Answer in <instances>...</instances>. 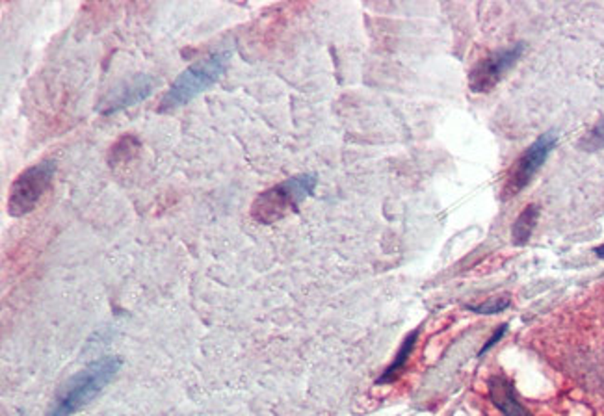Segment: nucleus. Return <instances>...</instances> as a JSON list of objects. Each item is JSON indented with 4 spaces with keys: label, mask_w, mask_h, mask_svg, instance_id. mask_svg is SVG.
<instances>
[{
    "label": "nucleus",
    "mask_w": 604,
    "mask_h": 416,
    "mask_svg": "<svg viewBox=\"0 0 604 416\" xmlns=\"http://www.w3.org/2000/svg\"><path fill=\"white\" fill-rule=\"evenodd\" d=\"M556 142L558 138L554 132H545V134L539 136V138L519 156V160L515 162L512 171H509L508 181H506V184H504L502 188L504 199L517 196L519 191H523L524 188L532 182V178L536 177V173L541 169V166L545 164L549 154L552 153V149L556 147Z\"/></svg>",
    "instance_id": "39448f33"
},
{
    "label": "nucleus",
    "mask_w": 604,
    "mask_h": 416,
    "mask_svg": "<svg viewBox=\"0 0 604 416\" xmlns=\"http://www.w3.org/2000/svg\"><path fill=\"white\" fill-rule=\"evenodd\" d=\"M417 336H418V331H413V333H409V335L406 336L402 348H400L398 355H396V359L393 361V364H391V366H388V368L385 370L383 373H381V378L376 381L378 385H385V383L396 381L398 373L403 370V366H406V363H408V359H409V355H411L413 348H415Z\"/></svg>",
    "instance_id": "9d476101"
},
{
    "label": "nucleus",
    "mask_w": 604,
    "mask_h": 416,
    "mask_svg": "<svg viewBox=\"0 0 604 416\" xmlns=\"http://www.w3.org/2000/svg\"><path fill=\"white\" fill-rule=\"evenodd\" d=\"M489 398L504 416H532L526 407L519 402L515 388L504 375H493L489 379Z\"/></svg>",
    "instance_id": "6e6552de"
},
{
    "label": "nucleus",
    "mask_w": 604,
    "mask_h": 416,
    "mask_svg": "<svg viewBox=\"0 0 604 416\" xmlns=\"http://www.w3.org/2000/svg\"><path fill=\"white\" fill-rule=\"evenodd\" d=\"M595 255H597L599 259H604V245H600V247L595 249Z\"/></svg>",
    "instance_id": "4468645a"
},
{
    "label": "nucleus",
    "mask_w": 604,
    "mask_h": 416,
    "mask_svg": "<svg viewBox=\"0 0 604 416\" xmlns=\"http://www.w3.org/2000/svg\"><path fill=\"white\" fill-rule=\"evenodd\" d=\"M506 331H508V324H502V326L497 327V331H494V333H493V336H491V338L487 340V342H485L484 348L480 349V355H484L485 351H487V349L493 348V346L497 344V342H499V340L502 338L504 335H506Z\"/></svg>",
    "instance_id": "ddd939ff"
},
{
    "label": "nucleus",
    "mask_w": 604,
    "mask_h": 416,
    "mask_svg": "<svg viewBox=\"0 0 604 416\" xmlns=\"http://www.w3.org/2000/svg\"><path fill=\"white\" fill-rule=\"evenodd\" d=\"M581 147L584 151H600L604 149V119L595 124L593 129L581 139Z\"/></svg>",
    "instance_id": "f8f14e48"
},
{
    "label": "nucleus",
    "mask_w": 604,
    "mask_h": 416,
    "mask_svg": "<svg viewBox=\"0 0 604 416\" xmlns=\"http://www.w3.org/2000/svg\"><path fill=\"white\" fill-rule=\"evenodd\" d=\"M537 218H539V206L528 205L519 218L515 220L512 227V238L515 245H524L532 236L534 229H536Z\"/></svg>",
    "instance_id": "1a4fd4ad"
},
{
    "label": "nucleus",
    "mask_w": 604,
    "mask_h": 416,
    "mask_svg": "<svg viewBox=\"0 0 604 416\" xmlns=\"http://www.w3.org/2000/svg\"><path fill=\"white\" fill-rule=\"evenodd\" d=\"M231 58H233V48L223 47L184 69L169 86L168 93L162 97V102L159 106L160 114L177 110L181 106L188 105L192 99H196L199 93L214 86L229 68Z\"/></svg>",
    "instance_id": "f03ea898"
},
{
    "label": "nucleus",
    "mask_w": 604,
    "mask_h": 416,
    "mask_svg": "<svg viewBox=\"0 0 604 416\" xmlns=\"http://www.w3.org/2000/svg\"><path fill=\"white\" fill-rule=\"evenodd\" d=\"M317 184L318 177L314 173H303V175L279 182L255 199L251 214L259 223H266V225L283 220L285 215L296 210L309 196H312Z\"/></svg>",
    "instance_id": "7ed1b4c3"
},
{
    "label": "nucleus",
    "mask_w": 604,
    "mask_h": 416,
    "mask_svg": "<svg viewBox=\"0 0 604 416\" xmlns=\"http://www.w3.org/2000/svg\"><path fill=\"white\" fill-rule=\"evenodd\" d=\"M509 296H497L491 297L487 302L480 303V305H469L467 309H470L472 312H478V314H499L504 309L509 306Z\"/></svg>",
    "instance_id": "9b49d317"
},
{
    "label": "nucleus",
    "mask_w": 604,
    "mask_h": 416,
    "mask_svg": "<svg viewBox=\"0 0 604 416\" xmlns=\"http://www.w3.org/2000/svg\"><path fill=\"white\" fill-rule=\"evenodd\" d=\"M153 78L147 77V75H138V77L130 78V80L123 82L121 86L115 87V90H112L110 95L99 105V112L108 115L123 110V108H129V106L138 105V102L145 101L153 93Z\"/></svg>",
    "instance_id": "0eeeda50"
},
{
    "label": "nucleus",
    "mask_w": 604,
    "mask_h": 416,
    "mask_svg": "<svg viewBox=\"0 0 604 416\" xmlns=\"http://www.w3.org/2000/svg\"><path fill=\"white\" fill-rule=\"evenodd\" d=\"M56 175L54 160H41L17 175L8 197V214L21 218L34 210Z\"/></svg>",
    "instance_id": "20e7f679"
},
{
    "label": "nucleus",
    "mask_w": 604,
    "mask_h": 416,
    "mask_svg": "<svg viewBox=\"0 0 604 416\" xmlns=\"http://www.w3.org/2000/svg\"><path fill=\"white\" fill-rule=\"evenodd\" d=\"M524 53V43H515L508 48L494 50L484 60L476 63L469 77V86L475 93H487L504 78L509 69L521 60Z\"/></svg>",
    "instance_id": "423d86ee"
},
{
    "label": "nucleus",
    "mask_w": 604,
    "mask_h": 416,
    "mask_svg": "<svg viewBox=\"0 0 604 416\" xmlns=\"http://www.w3.org/2000/svg\"><path fill=\"white\" fill-rule=\"evenodd\" d=\"M121 364L123 363L120 357H102V359L88 364L86 368L75 373L63 385L48 411V416H73L90 405L105 390L106 385L115 378Z\"/></svg>",
    "instance_id": "f257e3e1"
}]
</instances>
